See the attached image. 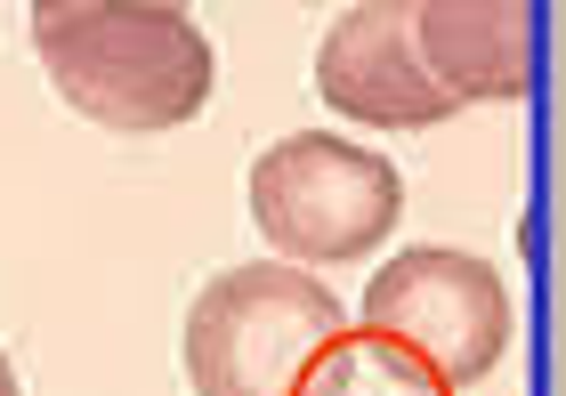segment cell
<instances>
[{
  "label": "cell",
  "instance_id": "1",
  "mask_svg": "<svg viewBox=\"0 0 566 396\" xmlns=\"http://www.w3.org/2000/svg\"><path fill=\"white\" fill-rule=\"evenodd\" d=\"M33 58L49 90L114 138L178 129L219 90V49L178 0H41Z\"/></svg>",
  "mask_w": 566,
  "mask_h": 396
},
{
  "label": "cell",
  "instance_id": "3",
  "mask_svg": "<svg viewBox=\"0 0 566 396\" xmlns=\"http://www.w3.org/2000/svg\"><path fill=\"white\" fill-rule=\"evenodd\" d=\"M251 227L268 235V251L283 268H348L389 243L405 178L389 154L348 146L340 129H292L251 163Z\"/></svg>",
  "mask_w": 566,
  "mask_h": 396
},
{
  "label": "cell",
  "instance_id": "2",
  "mask_svg": "<svg viewBox=\"0 0 566 396\" xmlns=\"http://www.w3.org/2000/svg\"><path fill=\"white\" fill-rule=\"evenodd\" d=\"M340 332V300L316 275L283 259H243L187 300L178 356H187L195 396H292Z\"/></svg>",
  "mask_w": 566,
  "mask_h": 396
},
{
  "label": "cell",
  "instance_id": "6",
  "mask_svg": "<svg viewBox=\"0 0 566 396\" xmlns=\"http://www.w3.org/2000/svg\"><path fill=\"white\" fill-rule=\"evenodd\" d=\"M413 49L429 82L461 105H494L534 90V9L526 0H413Z\"/></svg>",
  "mask_w": 566,
  "mask_h": 396
},
{
  "label": "cell",
  "instance_id": "4",
  "mask_svg": "<svg viewBox=\"0 0 566 396\" xmlns=\"http://www.w3.org/2000/svg\"><path fill=\"white\" fill-rule=\"evenodd\" d=\"M356 332L397 340L405 356H421L453 396L478 388L510 348V292L478 251L453 243H413L380 259L365 300H356Z\"/></svg>",
  "mask_w": 566,
  "mask_h": 396
},
{
  "label": "cell",
  "instance_id": "7",
  "mask_svg": "<svg viewBox=\"0 0 566 396\" xmlns=\"http://www.w3.org/2000/svg\"><path fill=\"white\" fill-rule=\"evenodd\" d=\"M292 396H453V388L437 381L421 356H405L397 340L340 332L316 364H307V381H300Z\"/></svg>",
  "mask_w": 566,
  "mask_h": 396
},
{
  "label": "cell",
  "instance_id": "8",
  "mask_svg": "<svg viewBox=\"0 0 566 396\" xmlns=\"http://www.w3.org/2000/svg\"><path fill=\"white\" fill-rule=\"evenodd\" d=\"M0 396H17V364L9 356H0Z\"/></svg>",
  "mask_w": 566,
  "mask_h": 396
},
{
  "label": "cell",
  "instance_id": "5",
  "mask_svg": "<svg viewBox=\"0 0 566 396\" xmlns=\"http://www.w3.org/2000/svg\"><path fill=\"white\" fill-rule=\"evenodd\" d=\"M316 97L365 129H429L453 114V97L429 82L413 17L397 0H365V9L332 17V33L316 41Z\"/></svg>",
  "mask_w": 566,
  "mask_h": 396
}]
</instances>
